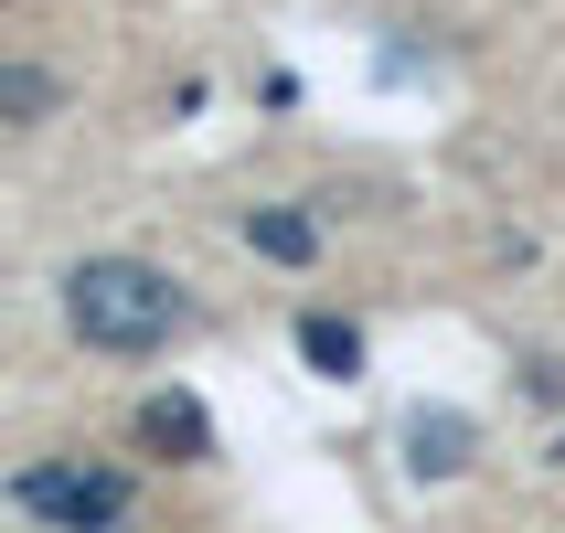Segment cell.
<instances>
[{
    "label": "cell",
    "mask_w": 565,
    "mask_h": 533,
    "mask_svg": "<svg viewBox=\"0 0 565 533\" xmlns=\"http://www.w3.org/2000/svg\"><path fill=\"white\" fill-rule=\"evenodd\" d=\"M64 320H75V342L86 352H160L182 331V288L160 278L150 256H86L75 278H64Z\"/></svg>",
    "instance_id": "cell-1"
},
{
    "label": "cell",
    "mask_w": 565,
    "mask_h": 533,
    "mask_svg": "<svg viewBox=\"0 0 565 533\" xmlns=\"http://www.w3.org/2000/svg\"><path fill=\"white\" fill-rule=\"evenodd\" d=\"M22 512L32 523H64V533H128V470H107V459H43V470H22Z\"/></svg>",
    "instance_id": "cell-2"
},
{
    "label": "cell",
    "mask_w": 565,
    "mask_h": 533,
    "mask_svg": "<svg viewBox=\"0 0 565 533\" xmlns=\"http://www.w3.org/2000/svg\"><path fill=\"white\" fill-rule=\"evenodd\" d=\"M139 448L150 459H214V416L192 406V395H150L139 406Z\"/></svg>",
    "instance_id": "cell-3"
},
{
    "label": "cell",
    "mask_w": 565,
    "mask_h": 533,
    "mask_svg": "<svg viewBox=\"0 0 565 533\" xmlns=\"http://www.w3.org/2000/svg\"><path fill=\"white\" fill-rule=\"evenodd\" d=\"M406 448H416V459H406L416 480H448V470H470V416H438V406H427V416L406 427Z\"/></svg>",
    "instance_id": "cell-4"
},
{
    "label": "cell",
    "mask_w": 565,
    "mask_h": 533,
    "mask_svg": "<svg viewBox=\"0 0 565 533\" xmlns=\"http://www.w3.org/2000/svg\"><path fill=\"white\" fill-rule=\"evenodd\" d=\"M299 352H310V374H331V384L363 374V331H352V320H331V310L299 320Z\"/></svg>",
    "instance_id": "cell-5"
},
{
    "label": "cell",
    "mask_w": 565,
    "mask_h": 533,
    "mask_svg": "<svg viewBox=\"0 0 565 533\" xmlns=\"http://www.w3.org/2000/svg\"><path fill=\"white\" fill-rule=\"evenodd\" d=\"M246 246H256V256H278V267H310L320 224H310V214H278V203H267V214H246Z\"/></svg>",
    "instance_id": "cell-6"
},
{
    "label": "cell",
    "mask_w": 565,
    "mask_h": 533,
    "mask_svg": "<svg viewBox=\"0 0 565 533\" xmlns=\"http://www.w3.org/2000/svg\"><path fill=\"white\" fill-rule=\"evenodd\" d=\"M64 107V75H43V64H0V118H54Z\"/></svg>",
    "instance_id": "cell-7"
},
{
    "label": "cell",
    "mask_w": 565,
    "mask_h": 533,
    "mask_svg": "<svg viewBox=\"0 0 565 533\" xmlns=\"http://www.w3.org/2000/svg\"><path fill=\"white\" fill-rule=\"evenodd\" d=\"M523 395L534 406H565V363H523Z\"/></svg>",
    "instance_id": "cell-8"
},
{
    "label": "cell",
    "mask_w": 565,
    "mask_h": 533,
    "mask_svg": "<svg viewBox=\"0 0 565 533\" xmlns=\"http://www.w3.org/2000/svg\"><path fill=\"white\" fill-rule=\"evenodd\" d=\"M555 459H565V448H555Z\"/></svg>",
    "instance_id": "cell-9"
}]
</instances>
